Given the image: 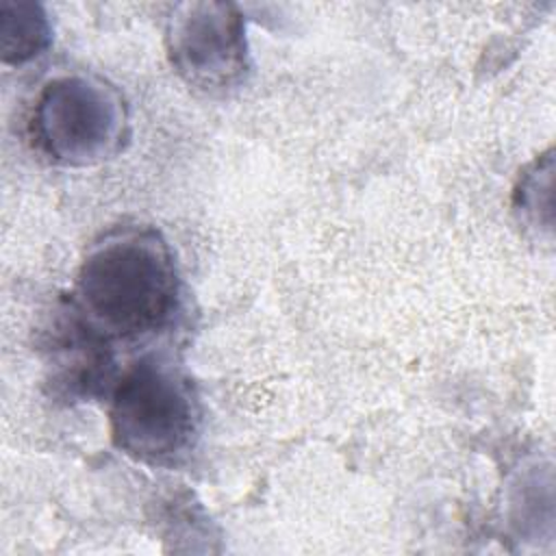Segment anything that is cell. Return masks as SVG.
Listing matches in <instances>:
<instances>
[{
  "label": "cell",
  "mask_w": 556,
  "mask_h": 556,
  "mask_svg": "<svg viewBox=\"0 0 556 556\" xmlns=\"http://www.w3.org/2000/svg\"><path fill=\"white\" fill-rule=\"evenodd\" d=\"M176 271L165 243L124 230L98 243L76 278V308L102 339H135L161 328L176 306Z\"/></svg>",
  "instance_id": "obj_1"
},
{
  "label": "cell",
  "mask_w": 556,
  "mask_h": 556,
  "mask_svg": "<svg viewBox=\"0 0 556 556\" xmlns=\"http://www.w3.org/2000/svg\"><path fill=\"white\" fill-rule=\"evenodd\" d=\"M195 426L198 402L189 382L156 361L135 365L113 393V441L139 460H172L191 445Z\"/></svg>",
  "instance_id": "obj_2"
},
{
  "label": "cell",
  "mask_w": 556,
  "mask_h": 556,
  "mask_svg": "<svg viewBox=\"0 0 556 556\" xmlns=\"http://www.w3.org/2000/svg\"><path fill=\"white\" fill-rule=\"evenodd\" d=\"M124 126L119 96L87 76L50 80L33 111V137L54 161L89 165L109 156Z\"/></svg>",
  "instance_id": "obj_3"
},
{
  "label": "cell",
  "mask_w": 556,
  "mask_h": 556,
  "mask_svg": "<svg viewBox=\"0 0 556 556\" xmlns=\"http://www.w3.org/2000/svg\"><path fill=\"white\" fill-rule=\"evenodd\" d=\"M167 43L174 67L198 87H226L245 67V28L232 4H178Z\"/></svg>",
  "instance_id": "obj_4"
},
{
  "label": "cell",
  "mask_w": 556,
  "mask_h": 556,
  "mask_svg": "<svg viewBox=\"0 0 556 556\" xmlns=\"http://www.w3.org/2000/svg\"><path fill=\"white\" fill-rule=\"evenodd\" d=\"M50 39V26L39 4L26 0H0L2 61L20 65L37 56Z\"/></svg>",
  "instance_id": "obj_5"
}]
</instances>
